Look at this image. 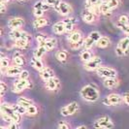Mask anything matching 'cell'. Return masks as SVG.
<instances>
[{
    "mask_svg": "<svg viewBox=\"0 0 129 129\" xmlns=\"http://www.w3.org/2000/svg\"><path fill=\"white\" fill-rule=\"evenodd\" d=\"M80 95L84 99V101L89 102V103H94L99 100L100 98V92L98 90L95 85L93 84H85L82 87L80 91Z\"/></svg>",
    "mask_w": 129,
    "mask_h": 129,
    "instance_id": "obj_1",
    "label": "cell"
},
{
    "mask_svg": "<svg viewBox=\"0 0 129 129\" xmlns=\"http://www.w3.org/2000/svg\"><path fill=\"white\" fill-rule=\"evenodd\" d=\"M0 113H4L8 116H10L15 121L20 122L21 121V115L18 113L13 107V104H8L5 102H1L0 106Z\"/></svg>",
    "mask_w": 129,
    "mask_h": 129,
    "instance_id": "obj_2",
    "label": "cell"
},
{
    "mask_svg": "<svg viewBox=\"0 0 129 129\" xmlns=\"http://www.w3.org/2000/svg\"><path fill=\"white\" fill-rule=\"evenodd\" d=\"M93 127L96 129H111L115 127V123L109 116H103L94 121Z\"/></svg>",
    "mask_w": 129,
    "mask_h": 129,
    "instance_id": "obj_3",
    "label": "cell"
},
{
    "mask_svg": "<svg viewBox=\"0 0 129 129\" xmlns=\"http://www.w3.org/2000/svg\"><path fill=\"white\" fill-rule=\"evenodd\" d=\"M97 75L100 78H104V79H108V78H116L117 77V71L113 67H109V66H100L96 70Z\"/></svg>",
    "mask_w": 129,
    "mask_h": 129,
    "instance_id": "obj_4",
    "label": "cell"
},
{
    "mask_svg": "<svg viewBox=\"0 0 129 129\" xmlns=\"http://www.w3.org/2000/svg\"><path fill=\"white\" fill-rule=\"evenodd\" d=\"M101 65H102V59H101V57H99L97 55H93L88 61L84 62V70H86V71L92 72L96 71Z\"/></svg>",
    "mask_w": 129,
    "mask_h": 129,
    "instance_id": "obj_5",
    "label": "cell"
},
{
    "mask_svg": "<svg viewBox=\"0 0 129 129\" xmlns=\"http://www.w3.org/2000/svg\"><path fill=\"white\" fill-rule=\"evenodd\" d=\"M31 87V83L28 80H21L19 79L18 81H16L13 84L12 86V91L14 93H20L22 91H24L27 88H30Z\"/></svg>",
    "mask_w": 129,
    "mask_h": 129,
    "instance_id": "obj_6",
    "label": "cell"
},
{
    "mask_svg": "<svg viewBox=\"0 0 129 129\" xmlns=\"http://www.w3.org/2000/svg\"><path fill=\"white\" fill-rule=\"evenodd\" d=\"M79 111V103L76 101L70 102L60 109V115L62 116H70L75 115Z\"/></svg>",
    "mask_w": 129,
    "mask_h": 129,
    "instance_id": "obj_7",
    "label": "cell"
},
{
    "mask_svg": "<svg viewBox=\"0 0 129 129\" xmlns=\"http://www.w3.org/2000/svg\"><path fill=\"white\" fill-rule=\"evenodd\" d=\"M122 101V96L118 93H110L103 99V104L106 106H118Z\"/></svg>",
    "mask_w": 129,
    "mask_h": 129,
    "instance_id": "obj_8",
    "label": "cell"
},
{
    "mask_svg": "<svg viewBox=\"0 0 129 129\" xmlns=\"http://www.w3.org/2000/svg\"><path fill=\"white\" fill-rule=\"evenodd\" d=\"M55 11L62 17H68V16H70L73 13V8H72V6L69 3H67L66 1L62 0L60 2V4L58 5L57 8L55 9Z\"/></svg>",
    "mask_w": 129,
    "mask_h": 129,
    "instance_id": "obj_9",
    "label": "cell"
},
{
    "mask_svg": "<svg viewBox=\"0 0 129 129\" xmlns=\"http://www.w3.org/2000/svg\"><path fill=\"white\" fill-rule=\"evenodd\" d=\"M82 19L85 23H94L96 22L97 19H98V15L96 13H94L93 11H91L89 9H84V11L82 12Z\"/></svg>",
    "mask_w": 129,
    "mask_h": 129,
    "instance_id": "obj_10",
    "label": "cell"
},
{
    "mask_svg": "<svg viewBox=\"0 0 129 129\" xmlns=\"http://www.w3.org/2000/svg\"><path fill=\"white\" fill-rule=\"evenodd\" d=\"M7 25L10 29H20L24 25V19L21 17H13L8 20Z\"/></svg>",
    "mask_w": 129,
    "mask_h": 129,
    "instance_id": "obj_11",
    "label": "cell"
},
{
    "mask_svg": "<svg viewBox=\"0 0 129 129\" xmlns=\"http://www.w3.org/2000/svg\"><path fill=\"white\" fill-rule=\"evenodd\" d=\"M22 70H23V69L21 68V66H19V65H16V64H12L7 68V70L5 71L4 75L8 78L19 77V75L20 74V72L22 71Z\"/></svg>",
    "mask_w": 129,
    "mask_h": 129,
    "instance_id": "obj_12",
    "label": "cell"
},
{
    "mask_svg": "<svg viewBox=\"0 0 129 129\" xmlns=\"http://www.w3.org/2000/svg\"><path fill=\"white\" fill-rule=\"evenodd\" d=\"M60 86V81L57 77H53L45 82V87L49 91H55Z\"/></svg>",
    "mask_w": 129,
    "mask_h": 129,
    "instance_id": "obj_13",
    "label": "cell"
},
{
    "mask_svg": "<svg viewBox=\"0 0 129 129\" xmlns=\"http://www.w3.org/2000/svg\"><path fill=\"white\" fill-rule=\"evenodd\" d=\"M40 77L44 82H46V81H48V80H50L52 78L55 77V73H54V70L52 68L49 67V66H45L40 71Z\"/></svg>",
    "mask_w": 129,
    "mask_h": 129,
    "instance_id": "obj_14",
    "label": "cell"
},
{
    "mask_svg": "<svg viewBox=\"0 0 129 129\" xmlns=\"http://www.w3.org/2000/svg\"><path fill=\"white\" fill-rule=\"evenodd\" d=\"M103 85L108 89H114V88H116L119 85V80L117 79V77L104 79Z\"/></svg>",
    "mask_w": 129,
    "mask_h": 129,
    "instance_id": "obj_15",
    "label": "cell"
},
{
    "mask_svg": "<svg viewBox=\"0 0 129 129\" xmlns=\"http://www.w3.org/2000/svg\"><path fill=\"white\" fill-rule=\"evenodd\" d=\"M52 32L56 35H62L63 33L66 32V29H65V22L64 20H59L57 22H55L52 28Z\"/></svg>",
    "mask_w": 129,
    "mask_h": 129,
    "instance_id": "obj_16",
    "label": "cell"
},
{
    "mask_svg": "<svg viewBox=\"0 0 129 129\" xmlns=\"http://www.w3.org/2000/svg\"><path fill=\"white\" fill-rule=\"evenodd\" d=\"M84 38L83 36V33L81 32L80 30H74L72 32L68 33V36H67V41L69 43H75V42H78L80 40Z\"/></svg>",
    "mask_w": 129,
    "mask_h": 129,
    "instance_id": "obj_17",
    "label": "cell"
},
{
    "mask_svg": "<svg viewBox=\"0 0 129 129\" xmlns=\"http://www.w3.org/2000/svg\"><path fill=\"white\" fill-rule=\"evenodd\" d=\"M65 22V29H66V32L70 33L72 31H74L75 29V26H76V23H77V19L74 17H70V18H66L64 19Z\"/></svg>",
    "mask_w": 129,
    "mask_h": 129,
    "instance_id": "obj_18",
    "label": "cell"
},
{
    "mask_svg": "<svg viewBox=\"0 0 129 129\" xmlns=\"http://www.w3.org/2000/svg\"><path fill=\"white\" fill-rule=\"evenodd\" d=\"M30 65L32 66L36 71H39V72L45 67L44 62L42 61V58H39L37 56H35V55L30 59Z\"/></svg>",
    "mask_w": 129,
    "mask_h": 129,
    "instance_id": "obj_19",
    "label": "cell"
},
{
    "mask_svg": "<svg viewBox=\"0 0 129 129\" xmlns=\"http://www.w3.org/2000/svg\"><path fill=\"white\" fill-rule=\"evenodd\" d=\"M50 20L48 18L46 17H40V18H36L35 20L33 21V27L38 29V28H42V27H45L49 24Z\"/></svg>",
    "mask_w": 129,
    "mask_h": 129,
    "instance_id": "obj_20",
    "label": "cell"
},
{
    "mask_svg": "<svg viewBox=\"0 0 129 129\" xmlns=\"http://www.w3.org/2000/svg\"><path fill=\"white\" fill-rule=\"evenodd\" d=\"M98 10H99V13L103 16H111L112 13V9H111L110 5L108 4L107 0H104L103 2L98 6Z\"/></svg>",
    "mask_w": 129,
    "mask_h": 129,
    "instance_id": "obj_21",
    "label": "cell"
},
{
    "mask_svg": "<svg viewBox=\"0 0 129 129\" xmlns=\"http://www.w3.org/2000/svg\"><path fill=\"white\" fill-rule=\"evenodd\" d=\"M25 63L24 56L22 55V53L19 51L15 52L13 53V64L19 65V66H23Z\"/></svg>",
    "mask_w": 129,
    "mask_h": 129,
    "instance_id": "obj_22",
    "label": "cell"
},
{
    "mask_svg": "<svg viewBox=\"0 0 129 129\" xmlns=\"http://www.w3.org/2000/svg\"><path fill=\"white\" fill-rule=\"evenodd\" d=\"M111 45V40L109 37H106V36H102L101 38L97 41L96 47L99 49H106Z\"/></svg>",
    "mask_w": 129,
    "mask_h": 129,
    "instance_id": "obj_23",
    "label": "cell"
},
{
    "mask_svg": "<svg viewBox=\"0 0 129 129\" xmlns=\"http://www.w3.org/2000/svg\"><path fill=\"white\" fill-rule=\"evenodd\" d=\"M56 46H57V39L54 38V37H48L47 38L45 43V47L48 52L53 50Z\"/></svg>",
    "mask_w": 129,
    "mask_h": 129,
    "instance_id": "obj_24",
    "label": "cell"
},
{
    "mask_svg": "<svg viewBox=\"0 0 129 129\" xmlns=\"http://www.w3.org/2000/svg\"><path fill=\"white\" fill-rule=\"evenodd\" d=\"M117 46L125 52V54H127L129 52V37H124V38L120 39V41L118 42Z\"/></svg>",
    "mask_w": 129,
    "mask_h": 129,
    "instance_id": "obj_25",
    "label": "cell"
},
{
    "mask_svg": "<svg viewBox=\"0 0 129 129\" xmlns=\"http://www.w3.org/2000/svg\"><path fill=\"white\" fill-rule=\"evenodd\" d=\"M29 43L27 40L24 39H19V40H16L14 41V46L16 48H18L19 50H26L28 47H29Z\"/></svg>",
    "mask_w": 129,
    "mask_h": 129,
    "instance_id": "obj_26",
    "label": "cell"
},
{
    "mask_svg": "<svg viewBox=\"0 0 129 129\" xmlns=\"http://www.w3.org/2000/svg\"><path fill=\"white\" fill-rule=\"evenodd\" d=\"M22 29H11L10 32H9V38L13 41H16V40H19V39H21V36H22Z\"/></svg>",
    "mask_w": 129,
    "mask_h": 129,
    "instance_id": "obj_27",
    "label": "cell"
},
{
    "mask_svg": "<svg viewBox=\"0 0 129 129\" xmlns=\"http://www.w3.org/2000/svg\"><path fill=\"white\" fill-rule=\"evenodd\" d=\"M17 103L19 104V105H21V106H23L24 108H28L29 106H31L34 104L32 99H30V98H27V97H19L18 98V100H17Z\"/></svg>",
    "mask_w": 129,
    "mask_h": 129,
    "instance_id": "obj_28",
    "label": "cell"
},
{
    "mask_svg": "<svg viewBox=\"0 0 129 129\" xmlns=\"http://www.w3.org/2000/svg\"><path fill=\"white\" fill-rule=\"evenodd\" d=\"M47 49L44 45H38V47L34 50V55L39 58H43L47 53Z\"/></svg>",
    "mask_w": 129,
    "mask_h": 129,
    "instance_id": "obj_29",
    "label": "cell"
},
{
    "mask_svg": "<svg viewBox=\"0 0 129 129\" xmlns=\"http://www.w3.org/2000/svg\"><path fill=\"white\" fill-rule=\"evenodd\" d=\"M92 56H93V54L91 53L90 50H84L83 52L80 53V59L84 63L86 62V61H88Z\"/></svg>",
    "mask_w": 129,
    "mask_h": 129,
    "instance_id": "obj_30",
    "label": "cell"
},
{
    "mask_svg": "<svg viewBox=\"0 0 129 129\" xmlns=\"http://www.w3.org/2000/svg\"><path fill=\"white\" fill-rule=\"evenodd\" d=\"M55 57H56V59H57L59 62L64 63V62L67 61V59H68V52H66V51L60 50V51H58L55 53Z\"/></svg>",
    "mask_w": 129,
    "mask_h": 129,
    "instance_id": "obj_31",
    "label": "cell"
},
{
    "mask_svg": "<svg viewBox=\"0 0 129 129\" xmlns=\"http://www.w3.org/2000/svg\"><path fill=\"white\" fill-rule=\"evenodd\" d=\"M51 7L49 6L48 4H46L44 2V0H39V1H36L33 5V9H40V10H44V11H48Z\"/></svg>",
    "mask_w": 129,
    "mask_h": 129,
    "instance_id": "obj_32",
    "label": "cell"
},
{
    "mask_svg": "<svg viewBox=\"0 0 129 129\" xmlns=\"http://www.w3.org/2000/svg\"><path fill=\"white\" fill-rule=\"evenodd\" d=\"M10 59L6 56L1 57V61H0V66H1V73L4 75L5 71L7 70V68L10 66Z\"/></svg>",
    "mask_w": 129,
    "mask_h": 129,
    "instance_id": "obj_33",
    "label": "cell"
},
{
    "mask_svg": "<svg viewBox=\"0 0 129 129\" xmlns=\"http://www.w3.org/2000/svg\"><path fill=\"white\" fill-rule=\"evenodd\" d=\"M84 37L82 40L78 41V42H75V43H69V47L72 51H78L80 50L81 48L84 47Z\"/></svg>",
    "mask_w": 129,
    "mask_h": 129,
    "instance_id": "obj_34",
    "label": "cell"
},
{
    "mask_svg": "<svg viewBox=\"0 0 129 129\" xmlns=\"http://www.w3.org/2000/svg\"><path fill=\"white\" fill-rule=\"evenodd\" d=\"M38 114V108L36 105H31L28 108H26V116H35Z\"/></svg>",
    "mask_w": 129,
    "mask_h": 129,
    "instance_id": "obj_35",
    "label": "cell"
},
{
    "mask_svg": "<svg viewBox=\"0 0 129 129\" xmlns=\"http://www.w3.org/2000/svg\"><path fill=\"white\" fill-rule=\"evenodd\" d=\"M96 43L90 38V37H86V38H84V50H90L91 48H93V46L95 45Z\"/></svg>",
    "mask_w": 129,
    "mask_h": 129,
    "instance_id": "obj_36",
    "label": "cell"
},
{
    "mask_svg": "<svg viewBox=\"0 0 129 129\" xmlns=\"http://www.w3.org/2000/svg\"><path fill=\"white\" fill-rule=\"evenodd\" d=\"M47 36H46L44 33H38L36 35V41L38 43V45H44L45 46L46 40H47Z\"/></svg>",
    "mask_w": 129,
    "mask_h": 129,
    "instance_id": "obj_37",
    "label": "cell"
},
{
    "mask_svg": "<svg viewBox=\"0 0 129 129\" xmlns=\"http://www.w3.org/2000/svg\"><path fill=\"white\" fill-rule=\"evenodd\" d=\"M88 37H90L95 43H97V41L99 40V39L102 37V35H101V33L99 32V31H96V30H93V31H91L89 34H88ZM96 45V44H95Z\"/></svg>",
    "mask_w": 129,
    "mask_h": 129,
    "instance_id": "obj_38",
    "label": "cell"
},
{
    "mask_svg": "<svg viewBox=\"0 0 129 129\" xmlns=\"http://www.w3.org/2000/svg\"><path fill=\"white\" fill-rule=\"evenodd\" d=\"M13 107L15 108V110L17 111L18 113H19L21 116H24L26 115V108H24L23 106L19 105V104H13Z\"/></svg>",
    "mask_w": 129,
    "mask_h": 129,
    "instance_id": "obj_39",
    "label": "cell"
},
{
    "mask_svg": "<svg viewBox=\"0 0 129 129\" xmlns=\"http://www.w3.org/2000/svg\"><path fill=\"white\" fill-rule=\"evenodd\" d=\"M61 1H62V0H44V2H45L46 4H48L50 7L54 8V10L57 8Z\"/></svg>",
    "mask_w": 129,
    "mask_h": 129,
    "instance_id": "obj_40",
    "label": "cell"
},
{
    "mask_svg": "<svg viewBox=\"0 0 129 129\" xmlns=\"http://www.w3.org/2000/svg\"><path fill=\"white\" fill-rule=\"evenodd\" d=\"M116 25L127 37H129V24H121V23L116 22Z\"/></svg>",
    "mask_w": 129,
    "mask_h": 129,
    "instance_id": "obj_41",
    "label": "cell"
},
{
    "mask_svg": "<svg viewBox=\"0 0 129 129\" xmlns=\"http://www.w3.org/2000/svg\"><path fill=\"white\" fill-rule=\"evenodd\" d=\"M57 128L58 129H69L71 128V124L66 121V120H60L57 123Z\"/></svg>",
    "mask_w": 129,
    "mask_h": 129,
    "instance_id": "obj_42",
    "label": "cell"
},
{
    "mask_svg": "<svg viewBox=\"0 0 129 129\" xmlns=\"http://www.w3.org/2000/svg\"><path fill=\"white\" fill-rule=\"evenodd\" d=\"M117 22L118 23H121V24H129V17L127 15H120L118 17L117 19Z\"/></svg>",
    "mask_w": 129,
    "mask_h": 129,
    "instance_id": "obj_43",
    "label": "cell"
},
{
    "mask_svg": "<svg viewBox=\"0 0 129 129\" xmlns=\"http://www.w3.org/2000/svg\"><path fill=\"white\" fill-rule=\"evenodd\" d=\"M107 2L110 5L112 10H115L116 8H118L119 4H120V0H107Z\"/></svg>",
    "mask_w": 129,
    "mask_h": 129,
    "instance_id": "obj_44",
    "label": "cell"
},
{
    "mask_svg": "<svg viewBox=\"0 0 129 129\" xmlns=\"http://www.w3.org/2000/svg\"><path fill=\"white\" fill-rule=\"evenodd\" d=\"M8 91V84H6V82H4L3 80L1 81V98H3L5 93Z\"/></svg>",
    "mask_w": 129,
    "mask_h": 129,
    "instance_id": "obj_45",
    "label": "cell"
},
{
    "mask_svg": "<svg viewBox=\"0 0 129 129\" xmlns=\"http://www.w3.org/2000/svg\"><path fill=\"white\" fill-rule=\"evenodd\" d=\"M33 15H34L36 18L44 17L45 11H44V10H40V9H33Z\"/></svg>",
    "mask_w": 129,
    "mask_h": 129,
    "instance_id": "obj_46",
    "label": "cell"
},
{
    "mask_svg": "<svg viewBox=\"0 0 129 129\" xmlns=\"http://www.w3.org/2000/svg\"><path fill=\"white\" fill-rule=\"evenodd\" d=\"M19 79L21 80H28L29 79V72L27 70H22L19 75Z\"/></svg>",
    "mask_w": 129,
    "mask_h": 129,
    "instance_id": "obj_47",
    "label": "cell"
},
{
    "mask_svg": "<svg viewBox=\"0 0 129 129\" xmlns=\"http://www.w3.org/2000/svg\"><path fill=\"white\" fill-rule=\"evenodd\" d=\"M19 123L17 121H13V122L7 124V129H19Z\"/></svg>",
    "mask_w": 129,
    "mask_h": 129,
    "instance_id": "obj_48",
    "label": "cell"
},
{
    "mask_svg": "<svg viewBox=\"0 0 129 129\" xmlns=\"http://www.w3.org/2000/svg\"><path fill=\"white\" fill-rule=\"evenodd\" d=\"M122 101L125 105L129 106V92H124L122 95Z\"/></svg>",
    "mask_w": 129,
    "mask_h": 129,
    "instance_id": "obj_49",
    "label": "cell"
},
{
    "mask_svg": "<svg viewBox=\"0 0 129 129\" xmlns=\"http://www.w3.org/2000/svg\"><path fill=\"white\" fill-rule=\"evenodd\" d=\"M116 54L117 56H124V55H126L125 52H123L118 46H116Z\"/></svg>",
    "mask_w": 129,
    "mask_h": 129,
    "instance_id": "obj_50",
    "label": "cell"
},
{
    "mask_svg": "<svg viewBox=\"0 0 129 129\" xmlns=\"http://www.w3.org/2000/svg\"><path fill=\"white\" fill-rule=\"evenodd\" d=\"M7 10H8V7L5 3H1L0 4V13L1 14H5L7 12Z\"/></svg>",
    "mask_w": 129,
    "mask_h": 129,
    "instance_id": "obj_51",
    "label": "cell"
},
{
    "mask_svg": "<svg viewBox=\"0 0 129 129\" xmlns=\"http://www.w3.org/2000/svg\"><path fill=\"white\" fill-rule=\"evenodd\" d=\"M76 128L77 129H86L87 127H86V125H79V126H77Z\"/></svg>",
    "mask_w": 129,
    "mask_h": 129,
    "instance_id": "obj_52",
    "label": "cell"
},
{
    "mask_svg": "<svg viewBox=\"0 0 129 129\" xmlns=\"http://www.w3.org/2000/svg\"><path fill=\"white\" fill-rule=\"evenodd\" d=\"M10 1H11V0H0L1 3H5V4H8Z\"/></svg>",
    "mask_w": 129,
    "mask_h": 129,
    "instance_id": "obj_53",
    "label": "cell"
},
{
    "mask_svg": "<svg viewBox=\"0 0 129 129\" xmlns=\"http://www.w3.org/2000/svg\"><path fill=\"white\" fill-rule=\"evenodd\" d=\"M19 2H25V1H27V0H19Z\"/></svg>",
    "mask_w": 129,
    "mask_h": 129,
    "instance_id": "obj_54",
    "label": "cell"
}]
</instances>
